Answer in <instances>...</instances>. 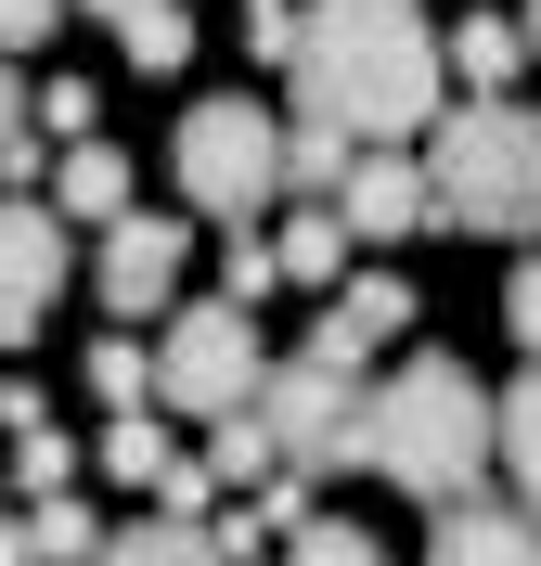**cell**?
<instances>
[{
  "mask_svg": "<svg viewBox=\"0 0 541 566\" xmlns=\"http://www.w3.org/2000/svg\"><path fill=\"white\" fill-rule=\"evenodd\" d=\"M284 77H296V129H335L348 155H399L413 129H438L426 0H310Z\"/></svg>",
  "mask_w": 541,
  "mask_h": 566,
  "instance_id": "1",
  "label": "cell"
},
{
  "mask_svg": "<svg viewBox=\"0 0 541 566\" xmlns=\"http://www.w3.org/2000/svg\"><path fill=\"white\" fill-rule=\"evenodd\" d=\"M361 463L413 502H477V476H490V387L451 348H413L361 399Z\"/></svg>",
  "mask_w": 541,
  "mask_h": 566,
  "instance_id": "2",
  "label": "cell"
},
{
  "mask_svg": "<svg viewBox=\"0 0 541 566\" xmlns=\"http://www.w3.org/2000/svg\"><path fill=\"white\" fill-rule=\"evenodd\" d=\"M426 219L451 232H541V116L529 104H451V129H426Z\"/></svg>",
  "mask_w": 541,
  "mask_h": 566,
  "instance_id": "3",
  "label": "cell"
},
{
  "mask_svg": "<svg viewBox=\"0 0 541 566\" xmlns=\"http://www.w3.org/2000/svg\"><path fill=\"white\" fill-rule=\"evenodd\" d=\"M180 207L194 219H232V232H258V207L284 193V116L246 104V91H207V104L180 116Z\"/></svg>",
  "mask_w": 541,
  "mask_h": 566,
  "instance_id": "4",
  "label": "cell"
},
{
  "mask_svg": "<svg viewBox=\"0 0 541 566\" xmlns=\"http://www.w3.org/2000/svg\"><path fill=\"white\" fill-rule=\"evenodd\" d=\"M258 322L232 310V296H207V310H168V335H155V399L168 412H194V424H232L258 399Z\"/></svg>",
  "mask_w": 541,
  "mask_h": 566,
  "instance_id": "5",
  "label": "cell"
},
{
  "mask_svg": "<svg viewBox=\"0 0 541 566\" xmlns=\"http://www.w3.org/2000/svg\"><path fill=\"white\" fill-rule=\"evenodd\" d=\"M246 424L271 438V463L310 476V490L361 463V387H348V374H323V360H271L258 399H246Z\"/></svg>",
  "mask_w": 541,
  "mask_h": 566,
  "instance_id": "6",
  "label": "cell"
},
{
  "mask_svg": "<svg viewBox=\"0 0 541 566\" xmlns=\"http://www.w3.org/2000/svg\"><path fill=\"white\" fill-rule=\"evenodd\" d=\"M65 271H77L65 219L27 207V193H0V348H27V335H39V310L65 296Z\"/></svg>",
  "mask_w": 541,
  "mask_h": 566,
  "instance_id": "7",
  "label": "cell"
},
{
  "mask_svg": "<svg viewBox=\"0 0 541 566\" xmlns=\"http://www.w3.org/2000/svg\"><path fill=\"white\" fill-rule=\"evenodd\" d=\"M180 258H194V232H180V219H155V207H129V219L104 232V258H91V283H104L116 322H168Z\"/></svg>",
  "mask_w": 541,
  "mask_h": 566,
  "instance_id": "8",
  "label": "cell"
},
{
  "mask_svg": "<svg viewBox=\"0 0 541 566\" xmlns=\"http://www.w3.org/2000/svg\"><path fill=\"white\" fill-rule=\"evenodd\" d=\"M387 335H413V283H399V271H348V283L323 296V322H310V348H296V360H323V374H361Z\"/></svg>",
  "mask_w": 541,
  "mask_h": 566,
  "instance_id": "9",
  "label": "cell"
},
{
  "mask_svg": "<svg viewBox=\"0 0 541 566\" xmlns=\"http://www.w3.org/2000/svg\"><path fill=\"white\" fill-rule=\"evenodd\" d=\"M335 219H348V245H413V232H426V168H413V155H348Z\"/></svg>",
  "mask_w": 541,
  "mask_h": 566,
  "instance_id": "10",
  "label": "cell"
},
{
  "mask_svg": "<svg viewBox=\"0 0 541 566\" xmlns=\"http://www.w3.org/2000/svg\"><path fill=\"white\" fill-rule=\"evenodd\" d=\"M426 566H541V528L516 515V502H438Z\"/></svg>",
  "mask_w": 541,
  "mask_h": 566,
  "instance_id": "11",
  "label": "cell"
},
{
  "mask_svg": "<svg viewBox=\"0 0 541 566\" xmlns=\"http://www.w3.org/2000/svg\"><path fill=\"white\" fill-rule=\"evenodd\" d=\"M129 207H143V193H129V155H116V142H65V168H52V219L116 232Z\"/></svg>",
  "mask_w": 541,
  "mask_h": 566,
  "instance_id": "12",
  "label": "cell"
},
{
  "mask_svg": "<svg viewBox=\"0 0 541 566\" xmlns=\"http://www.w3.org/2000/svg\"><path fill=\"white\" fill-rule=\"evenodd\" d=\"M490 463H503V476H516V515H529V528H541V360H529V374H516L503 399H490Z\"/></svg>",
  "mask_w": 541,
  "mask_h": 566,
  "instance_id": "13",
  "label": "cell"
},
{
  "mask_svg": "<svg viewBox=\"0 0 541 566\" xmlns=\"http://www.w3.org/2000/svg\"><path fill=\"white\" fill-rule=\"evenodd\" d=\"M451 77H465V104H516V77H529L516 13H465V27H451Z\"/></svg>",
  "mask_w": 541,
  "mask_h": 566,
  "instance_id": "14",
  "label": "cell"
},
{
  "mask_svg": "<svg viewBox=\"0 0 541 566\" xmlns=\"http://www.w3.org/2000/svg\"><path fill=\"white\" fill-rule=\"evenodd\" d=\"M271 258H284V283H323V296H335V283H348V219H335V207H296L284 232H271Z\"/></svg>",
  "mask_w": 541,
  "mask_h": 566,
  "instance_id": "15",
  "label": "cell"
},
{
  "mask_svg": "<svg viewBox=\"0 0 541 566\" xmlns=\"http://www.w3.org/2000/svg\"><path fill=\"white\" fill-rule=\"evenodd\" d=\"M168 463H180V438L155 412H116L104 424V476H116V490H168Z\"/></svg>",
  "mask_w": 541,
  "mask_h": 566,
  "instance_id": "16",
  "label": "cell"
},
{
  "mask_svg": "<svg viewBox=\"0 0 541 566\" xmlns=\"http://www.w3.org/2000/svg\"><path fill=\"white\" fill-rule=\"evenodd\" d=\"M91 566H219L207 528H180V515H155V528H104V554Z\"/></svg>",
  "mask_w": 541,
  "mask_h": 566,
  "instance_id": "17",
  "label": "cell"
},
{
  "mask_svg": "<svg viewBox=\"0 0 541 566\" xmlns=\"http://www.w3.org/2000/svg\"><path fill=\"white\" fill-rule=\"evenodd\" d=\"M13 541H27L39 566H91V554H104V515H91V502H27Z\"/></svg>",
  "mask_w": 541,
  "mask_h": 566,
  "instance_id": "18",
  "label": "cell"
},
{
  "mask_svg": "<svg viewBox=\"0 0 541 566\" xmlns=\"http://www.w3.org/2000/svg\"><path fill=\"white\" fill-rule=\"evenodd\" d=\"M116 52H129L143 77H180V65H194V13H180V0H143V13L116 27Z\"/></svg>",
  "mask_w": 541,
  "mask_h": 566,
  "instance_id": "19",
  "label": "cell"
},
{
  "mask_svg": "<svg viewBox=\"0 0 541 566\" xmlns=\"http://www.w3.org/2000/svg\"><path fill=\"white\" fill-rule=\"evenodd\" d=\"M65 476H77V438H65V424H52V412L13 424V490H27V502H65Z\"/></svg>",
  "mask_w": 541,
  "mask_h": 566,
  "instance_id": "20",
  "label": "cell"
},
{
  "mask_svg": "<svg viewBox=\"0 0 541 566\" xmlns=\"http://www.w3.org/2000/svg\"><path fill=\"white\" fill-rule=\"evenodd\" d=\"M335 180H348V142L284 116V193H296V207H335Z\"/></svg>",
  "mask_w": 541,
  "mask_h": 566,
  "instance_id": "21",
  "label": "cell"
},
{
  "mask_svg": "<svg viewBox=\"0 0 541 566\" xmlns=\"http://www.w3.org/2000/svg\"><path fill=\"white\" fill-rule=\"evenodd\" d=\"M91 399H104V412H155V360L129 348V335H104V348H91Z\"/></svg>",
  "mask_w": 541,
  "mask_h": 566,
  "instance_id": "22",
  "label": "cell"
},
{
  "mask_svg": "<svg viewBox=\"0 0 541 566\" xmlns=\"http://www.w3.org/2000/svg\"><path fill=\"white\" fill-rule=\"evenodd\" d=\"M246 528L258 541H296V528H310V476H296V463H271V476L246 490Z\"/></svg>",
  "mask_w": 541,
  "mask_h": 566,
  "instance_id": "23",
  "label": "cell"
},
{
  "mask_svg": "<svg viewBox=\"0 0 541 566\" xmlns=\"http://www.w3.org/2000/svg\"><path fill=\"white\" fill-rule=\"evenodd\" d=\"M284 566H387V554H374V528H348V515H310Z\"/></svg>",
  "mask_w": 541,
  "mask_h": 566,
  "instance_id": "24",
  "label": "cell"
},
{
  "mask_svg": "<svg viewBox=\"0 0 541 566\" xmlns=\"http://www.w3.org/2000/svg\"><path fill=\"white\" fill-rule=\"evenodd\" d=\"M207 476H219V490H258V476H271V438H258V424L232 412V424L207 438Z\"/></svg>",
  "mask_w": 541,
  "mask_h": 566,
  "instance_id": "25",
  "label": "cell"
},
{
  "mask_svg": "<svg viewBox=\"0 0 541 566\" xmlns=\"http://www.w3.org/2000/svg\"><path fill=\"white\" fill-rule=\"evenodd\" d=\"M296 27H310V0H246V52L258 65H296Z\"/></svg>",
  "mask_w": 541,
  "mask_h": 566,
  "instance_id": "26",
  "label": "cell"
},
{
  "mask_svg": "<svg viewBox=\"0 0 541 566\" xmlns=\"http://www.w3.org/2000/svg\"><path fill=\"white\" fill-rule=\"evenodd\" d=\"M91 116H104V104H91V77H52L27 129H39V142H91Z\"/></svg>",
  "mask_w": 541,
  "mask_h": 566,
  "instance_id": "27",
  "label": "cell"
},
{
  "mask_svg": "<svg viewBox=\"0 0 541 566\" xmlns=\"http://www.w3.org/2000/svg\"><path fill=\"white\" fill-rule=\"evenodd\" d=\"M207 502H219V476H207L194 451H180V463H168V490H155V515H180V528H207Z\"/></svg>",
  "mask_w": 541,
  "mask_h": 566,
  "instance_id": "28",
  "label": "cell"
},
{
  "mask_svg": "<svg viewBox=\"0 0 541 566\" xmlns=\"http://www.w3.org/2000/svg\"><path fill=\"white\" fill-rule=\"evenodd\" d=\"M284 283V258H271V232H232V310H258Z\"/></svg>",
  "mask_w": 541,
  "mask_h": 566,
  "instance_id": "29",
  "label": "cell"
},
{
  "mask_svg": "<svg viewBox=\"0 0 541 566\" xmlns=\"http://www.w3.org/2000/svg\"><path fill=\"white\" fill-rule=\"evenodd\" d=\"M503 322H516V348H529V360H541V258H529V271H516V283H503Z\"/></svg>",
  "mask_w": 541,
  "mask_h": 566,
  "instance_id": "30",
  "label": "cell"
},
{
  "mask_svg": "<svg viewBox=\"0 0 541 566\" xmlns=\"http://www.w3.org/2000/svg\"><path fill=\"white\" fill-rule=\"evenodd\" d=\"M52 13H65V0H0V65H13L27 39H52Z\"/></svg>",
  "mask_w": 541,
  "mask_h": 566,
  "instance_id": "31",
  "label": "cell"
},
{
  "mask_svg": "<svg viewBox=\"0 0 541 566\" xmlns=\"http://www.w3.org/2000/svg\"><path fill=\"white\" fill-rule=\"evenodd\" d=\"M27 180H39V129H13L0 142V193H27Z\"/></svg>",
  "mask_w": 541,
  "mask_h": 566,
  "instance_id": "32",
  "label": "cell"
},
{
  "mask_svg": "<svg viewBox=\"0 0 541 566\" xmlns=\"http://www.w3.org/2000/svg\"><path fill=\"white\" fill-rule=\"evenodd\" d=\"M65 13H91V27H129V13H143V0H65Z\"/></svg>",
  "mask_w": 541,
  "mask_h": 566,
  "instance_id": "33",
  "label": "cell"
},
{
  "mask_svg": "<svg viewBox=\"0 0 541 566\" xmlns=\"http://www.w3.org/2000/svg\"><path fill=\"white\" fill-rule=\"evenodd\" d=\"M13 129H27V91H13V65H0V142H13Z\"/></svg>",
  "mask_w": 541,
  "mask_h": 566,
  "instance_id": "34",
  "label": "cell"
},
{
  "mask_svg": "<svg viewBox=\"0 0 541 566\" xmlns=\"http://www.w3.org/2000/svg\"><path fill=\"white\" fill-rule=\"evenodd\" d=\"M516 39H529V65H541V0H529V13H516Z\"/></svg>",
  "mask_w": 541,
  "mask_h": 566,
  "instance_id": "35",
  "label": "cell"
},
{
  "mask_svg": "<svg viewBox=\"0 0 541 566\" xmlns=\"http://www.w3.org/2000/svg\"><path fill=\"white\" fill-rule=\"evenodd\" d=\"M0 566H39V554H27V541H13V528H0Z\"/></svg>",
  "mask_w": 541,
  "mask_h": 566,
  "instance_id": "36",
  "label": "cell"
}]
</instances>
